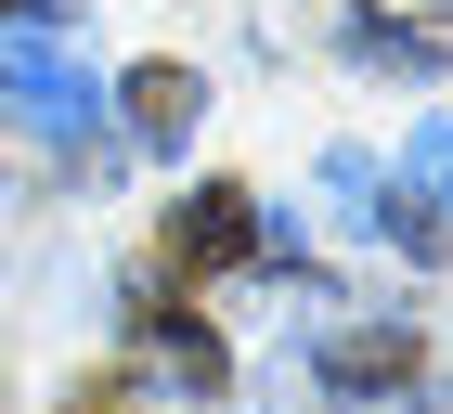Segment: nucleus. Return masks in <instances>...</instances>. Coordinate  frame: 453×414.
I'll use <instances>...</instances> for the list:
<instances>
[{
  "mask_svg": "<svg viewBox=\"0 0 453 414\" xmlns=\"http://www.w3.org/2000/svg\"><path fill=\"white\" fill-rule=\"evenodd\" d=\"M246 220H259V195H234V181H208V195H181L169 246L195 259V272H220V259H246Z\"/></svg>",
  "mask_w": 453,
  "mask_h": 414,
  "instance_id": "obj_4",
  "label": "nucleus"
},
{
  "mask_svg": "<svg viewBox=\"0 0 453 414\" xmlns=\"http://www.w3.org/2000/svg\"><path fill=\"white\" fill-rule=\"evenodd\" d=\"M363 65H441V39H427V27H388V13H363Z\"/></svg>",
  "mask_w": 453,
  "mask_h": 414,
  "instance_id": "obj_7",
  "label": "nucleus"
},
{
  "mask_svg": "<svg viewBox=\"0 0 453 414\" xmlns=\"http://www.w3.org/2000/svg\"><path fill=\"white\" fill-rule=\"evenodd\" d=\"M415 376V324H337L324 337V388H402Z\"/></svg>",
  "mask_w": 453,
  "mask_h": 414,
  "instance_id": "obj_3",
  "label": "nucleus"
},
{
  "mask_svg": "<svg viewBox=\"0 0 453 414\" xmlns=\"http://www.w3.org/2000/svg\"><path fill=\"white\" fill-rule=\"evenodd\" d=\"M402 181H415V207H441V220H453V104L402 142Z\"/></svg>",
  "mask_w": 453,
  "mask_h": 414,
  "instance_id": "obj_6",
  "label": "nucleus"
},
{
  "mask_svg": "<svg viewBox=\"0 0 453 414\" xmlns=\"http://www.w3.org/2000/svg\"><path fill=\"white\" fill-rule=\"evenodd\" d=\"M0 104H13L39 142H78V130H91V78H78L52 39H13V52H0Z\"/></svg>",
  "mask_w": 453,
  "mask_h": 414,
  "instance_id": "obj_1",
  "label": "nucleus"
},
{
  "mask_svg": "<svg viewBox=\"0 0 453 414\" xmlns=\"http://www.w3.org/2000/svg\"><path fill=\"white\" fill-rule=\"evenodd\" d=\"M65 414H130V388H117V376H78V388H65Z\"/></svg>",
  "mask_w": 453,
  "mask_h": 414,
  "instance_id": "obj_9",
  "label": "nucleus"
},
{
  "mask_svg": "<svg viewBox=\"0 0 453 414\" xmlns=\"http://www.w3.org/2000/svg\"><path fill=\"white\" fill-rule=\"evenodd\" d=\"M415 414H453V388H427V402H415Z\"/></svg>",
  "mask_w": 453,
  "mask_h": 414,
  "instance_id": "obj_11",
  "label": "nucleus"
},
{
  "mask_svg": "<svg viewBox=\"0 0 453 414\" xmlns=\"http://www.w3.org/2000/svg\"><path fill=\"white\" fill-rule=\"evenodd\" d=\"M0 13H13V27H52V13H78V0H0Z\"/></svg>",
  "mask_w": 453,
  "mask_h": 414,
  "instance_id": "obj_10",
  "label": "nucleus"
},
{
  "mask_svg": "<svg viewBox=\"0 0 453 414\" xmlns=\"http://www.w3.org/2000/svg\"><path fill=\"white\" fill-rule=\"evenodd\" d=\"M195 117H208V78L195 65H130V142H195Z\"/></svg>",
  "mask_w": 453,
  "mask_h": 414,
  "instance_id": "obj_2",
  "label": "nucleus"
},
{
  "mask_svg": "<svg viewBox=\"0 0 453 414\" xmlns=\"http://www.w3.org/2000/svg\"><path fill=\"white\" fill-rule=\"evenodd\" d=\"M376 234L402 246V259H441V246H453V220H441V207H376Z\"/></svg>",
  "mask_w": 453,
  "mask_h": 414,
  "instance_id": "obj_8",
  "label": "nucleus"
},
{
  "mask_svg": "<svg viewBox=\"0 0 453 414\" xmlns=\"http://www.w3.org/2000/svg\"><path fill=\"white\" fill-rule=\"evenodd\" d=\"M142 324H156V363H169V376L195 388V402H208V388L234 376V363H220V337H208V324H195V310H142Z\"/></svg>",
  "mask_w": 453,
  "mask_h": 414,
  "instance_id": "obj_5",
  "label": "nucleus"
}]
</instances>
